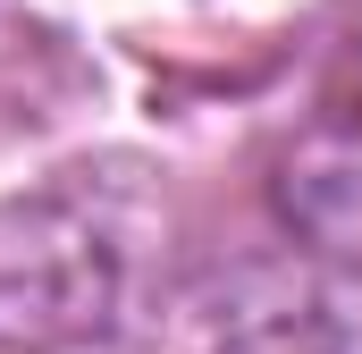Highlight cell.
<instances>
[{"mask_svg":"<svg viewBox=\"0 0 362 354\" xmlns=\"http://www.w3.org/2000/svg\"><path fill=\"white\" fill-rule=\"evenodd\" d=\"M346 135H354V152H362V42H354V93H346Z\"/></svg>","mask_w":362,"mask_h":354,"instance_id":"3","label":"cell"},{"mask_svg":"<svg viewBox=\"0 0 362 354\" xmlns=\"http://www.w3.org/2000/svg\"><path fill=\"white\" fill-rule=\"evenodd\" d=\"M160 354H362L354 295H320V287H278V295H219V304H185V329Z\"/></svg>","mask_w":362,"mask_h":354,"instance_id":"2","label":"cell"},{"mask_svg":"<svg viewBox=\"0 0 362 354\" xmlns=\"http://www.w3.org/2000/svg\"><path fill=\"white\" fill-rule=\"evenodd\" d=\"M118 295V245L85 202L42 194L0 211V338L8 346H76Z\"/></svg>","mask_w":362,"mask_h":354,"instance_id":"1","label":"cell"}]
</instances>
